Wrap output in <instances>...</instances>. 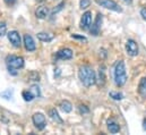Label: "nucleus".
Returning a JSON list of instances; mask_svg holds the SVG:
<instances>
[{"label": "nucleus", "mask_w": 146, "mask_h": 135, "mask_svg": "<svg viewBox=\"0 0 146 135\" xmlns=\"http://www.w3.org/2000/svg\"><path fill=\"white\" fill-rule=\"evenodd\" d=\"M141 16L143 17L144 21H146V8H143V9L141 10Z\"/></svg>", "instance_id": "c85d7f7f"}, {"label": "nucleus", "mask_w": 146, "mask_h": 135, "mask_svg": "<svg viewBox=\"0 0 146 135\" xmlns=\"http://www.w3.org/2000/svg\"><path fill=\"white\" fill-rule=\"evenodd\" d=\"M48 15H49V8L46 6H38L35 10V16L40 19L46 18Z\"/></svg>", "instance_id": "ddd939ff"}, {"label": "nucleus", "mask_w": 146, "mask_h": 135, "mask_svg": "<svg viewBox=\"0 0 146 135\" xmlns=\"http://www.w3.org/2000/svg\"><path fill=\"white\" fill-rule=\"evenodd\" d=\"M96 82H98V85L99 86H103L107 82V76H106V66H101L99 68V76L96 78Z\"/></svg>", "instance_id": "f8f14e48"}, {"label": "nucleus", "mask_w": 146, "mask_h": 135, "mask_svg": "<svg viewBox=\"0 0 146 135\" xmlns=\"http://www.w3.org/2000/svg\"><path fill=\"white\" fill-rule=\"evenodd\" d=\"M138 92L142 97H146V77H143L139 82V85H138Z\"/></svg>", "instance_id": "a211bd4d"}, {"label": "nucleus", "mask_w": 146, "mask_h": 135, "mask_svg": "<svg viewBox=\"0 0 146 135\" xmlns=\"http://www.w3.org/2000/svg\"><path fill=\"white\" fill-rule=\"evenodd\" d=\"M24 47H25V49L27 50V51H30V52H32V51H35V49H36V44H35V41H34V39L32 37V35H30V34H25L24 35Z\"/></svg>", "instance_id": "9b49d317"}, {"label": "nucleus", "mask_w": 146, "mask_h": 135, "mask_svg": "<svg viewBox=\"0 0 146 135\" xmlns=\"http://www.w3.org/2000/svg\"><path fill=\"white\" fill-rule=\"evenodd\" d=\"M92 26V13L91 11H85L82 16V19H80V29L83 31H87L90 30Z\"/></svg>", "instance_id": "423d86ee"}, {"label": "nucleus", "mask_w": 146, "mask_h": 135, "mask_svg": "<svg viewBox=\"0 0 146 135\" xmlns=\"http://www.w3.org/2000/svg\"><path fill=\"white\" fill-rule=\"evenodd\" d=\"M6 65H7V69L8 73L10 75L16 76L18 74V70L21 68L24 67L25 63H24V58L19 57V56H15V55H10L6 57Z\"/></svg>", "instance_id": "f03ea898"}, {"label": "nucleus", "mask_w": 146, "mask_h": 135, "mask_svg": "<svg viewBox=\"0 0 146 135\" xmlns=\"http://www.w3.org/2000/svg\"><path fill=\"white\" fill-rule=\"evenodd\" d=\"M143 130H144V131H146V118H144V119H143Z\"/></svg>", "instance_id": "7c9ffc66"}, {"label": "nucleus", "mask_w": 146, "mask_h": 135, "mask_svg": "<svg viewBox=\"0 0 146 135\" xmlns=\"http://www.w3.org/2000/svg\"><path fill=\"white\" fill-rule=\"evenodd\" d=\"M7 33V25L6 23H0V36H3L5 34Z\"/></svg>", "instance_id": "393cba45"}, {"label": "nucleus", "mask_w": 146, "mask_h": 135, "mask_svg": "<svg viewBox=\"0 0 146 135\" xmlns=\"http://www.w3.org/2000/svg\"><path fill=\"white\" fill-rule=\"evenodd\" d=\"M78 77H79L80 82L83 83V85L86 88H91L92 85H94L96 83V74H95L94 69L88 65H84V66L79 67Z\"/></svg>", "instance_id": "f257e3e1"}, {"label": "nucleus", "mask_w": 146, "mask_h": 135, "mask_svg": "<svg viewBox=\"0 0 146 135\" xmlns=\"http://www.w3.org/2000/svg\"><path fill=\"white\" fill-rule=\"evenodd\" d=\"M90 5H91V0H80L79 1L80 9H86V8L90 7Z\"/></svg>", "instance_id": "b1692460"}, {"label": "nucleus", "mask_w": 146, "mask_h": 135, "mask_svg": "<svg viewBox=\"0 0 146 135\" xmlns=\"http://www.w3.org/2000/svg\"><path fill=\"white\" fill-rule=\"evenodd\" d=\"M29 78L30 81H34V82H38L40 81V74L37 72H31L29 74Z\"/></svg>", "instance_id": "4be33fe9"}, {"label": "nucleus", "mask_w": 146, "mask_h": 135, "mask_svg": "<svg viewBox=\"0 0 146 135\" xmlns=\"http://www.w3.org/2000/svg\"><path fill=\"white\" fill-rule=\"evenodd\" d=\"M37 39L40 41H43V42H50L53 40V35L46 33V32H40V33H37Z\"/></svg>", "instance_id": "f3484780"}, {"label": "nucleus", "mask_w": 146, "mask_h": 135, "mask_svg": "<svg viewBox=\"0 0 146 135\" xmlns=\"http://www.w3.org/2000/svg\"><path fill=\"white\" fill-rule=\"evenodd\" d=\"M79 111H80V114H87V112L90 111V109H88L86 106L80 104V106H79Z\"/></svg>", "instance_id": "cd10ccee"}, {"label": "nucleus", "mask_w": 146, "mask_h": 135, "mask_svg": "<svg viewBox=\"0 0 146 135\" xmlns=\"http://www.w3.org/2000/svg\"><path fill=\"white\" fill-rule=\"evenodd\" d=\"M114 83L117 86H123L127 82V73H126V66L122 60L118 61L114 67Z\"/></svg>", "instance_id": "7ed1b4c3"}, {"label": "nucleus", "mask_w": 146, "mask_h": 135, "mask_svg": "<svg viewBox=\"0 0 146 135\" xmlns=\"http://www.w3.org/2000/svg\"><path fill=\"white\" fill-rule=\"evenodd\" d=\"M7 37L9 40V42L11 43L13 47L15 48H19L22 44V40H21V35L17 31H10L7 33Z\"/></svg>", "instance_id": "1a4fd4ad"}, {"label": "nucleus", "mask_w": 146, "mask_h": 135, "mask_svg": "<svg viewBox=\"0 0 146 135\" xmlns=\"http://www.w3.org/2000/svg\"><path fill=\"white\" fill-rule=\"evenodd\" d=\"M5 2H6V5H8V6H13L15 2H16V0H3Z\"/></svg>", "instance_id": "c756f323"}, {"label": "nucleus", "mask_w": 146, "mask_h": 135, "mask_svg": "<svg viewBox=\"0 0 146 135\" xmlns=\"http://www.w3.org/2000/svg\"><path fill=\"white\" fill-rule=\"evenodd\" d=\"M30 91L34 94V97L35 98H38V97H41V90H40V86L36 85V84H33V85H31V88H30Z\"/></svg>", "instance_id": "aec40b11"}, {"label": "nucleus", "mask_w": 146, "mask_h": 135, "mask_svg": "<svg viewBox=\"0 0 146 135\" xmlns=\"http://www.w3.org/2000/svg\"><path fill=\"white\" fill-rule=\"evenodd\" d=\"M109 97L110 98H112L113 100H117V101H119V100H122L123 99V94L122 93H120V92H110L109 93Z\"/></svg>", "instance_id": "412c9836"}, {"label": "nucleus", "mask_w": 146, "mask_h": 135, "mask_svg": "<svg viewBox=\"0 0 146 135\" xmlns=\"http://www.w3.org/2000/svg\"><path fill=\"white\" fill-rule=\"evenodd\" d=\"M49 116H50L51 119L54 120L56 123H59V124H62V123H64L62 118L59 116V114H58V111H57L56 109H50V110H49Z\"/></svg>", "instance_id": "2eb2a0df"}, {"label": "nucleus", "mask_w": 146, "mask_h": 135, "mask_svg": "<svg viewBox=\"0 0 146 135\" xmlns=\"http://www.w3.org/2000/svg\"><path fill=\"white\" fill-rule=\"evenodd\" d=\"M102 21H103V17H102V14H98L94 23L92 24L91 29H90V32L92 35L94 36H98L100 31H101V25H102Z\"/></svg>", "instance_id": "6e6552de"}, {"label": "nucleus", "mask_w": 146, "mask_h": 135, "mask_svg": "<svg viewBox=\"0 0 146 135\" xmlns=\"http://www.w3.org/2000/svg\"><path fill=\"white\" fill-rule=\"evenodd\" d=\"M22 97H23V99H24L26 102H31V101H33V100L35 99L34 94H33V93H32L30 90H29V91H23Z\"/></svg>", "instance_id": "6ab92c4d"}, {"label": "nucleus", "mask_w": 146, "mask_h": 135, "mask_svg": "<svg viewBox=\"0 0 146 135\" xmlns=\"http://www.w3.org/2000/svg\"><path fill=\"white\" fill-rule=\"evenodd\" d=\"M108 130H109L110 133H112V134H115V133H118L119 131H120V126H119V124L118 123H115L114 120H109L108 122Z\"/></svg>", "instance_id": "4468645a"}, {"label": "nucleus", "mask_w": 146, "mask_h": 135, "mask_svg": "<svg viewBox=\"0 0 146 135\" xmlns=\"http://www.w3.org/2000/svg\"><path fill=\"white\" fill-rule=\"evenodd\" d=\"M95 2L99 6H101V7L106 8V9H110L112 11H117V13H121L122 11V8L113 0H95Z\"/></svg>", "instance_id": "20e7f679"}, {"label": "nucleus", "mask_w": 146, "mask_h": 135, "mask_svg": "<svg viewBox=\"0 0 146 135\" xmlns=\"http://www.w3.org/2000/svg\"><path fill=\"white\" fill-rule=\"evenodd\" d=\"M123 1H125V2H127V3H129V5L133 2V0H123Z\"/></svg>", "instance_id": "2f4dec72"}, {"label": "nucleus", "mask_w": 146, "mask_h": 135, "mask_svg": "<svg viewBox=\"0 0 146 135\" xmlns=\"http://www.w3.org/2000/svg\"><path fill=\"white\" fill-rule=\"evenodd\" d=\"M74 56L73 50L69 49V48H62L60 49L57 55H56V58L57 59H60V60H68V59H72Z\"/></svg>", "instance_id": "9d476101"}, {"label": "nucleus", "mask_w": 146, "mask_h": 135, "mask_svg": "<svg viewBox=\"0 0 146 135\" xmlns=\"http://www.w3.org/2000/svg\"><path fill=\"white\" fill-rule=\"evenodd\" d=\"M72 37L73 39H76V40H79L82 42H87V39L83 35H78V34H72Z\"/></svg>", "instance_id": "a878e982"}, {"label": "nucleus", "mask_w": 146, "mask_h": 135, "mask_svg": "<svg viewBox=\"0 0 146 135\" xmlns=\"http://www.w3.org/2000/svg\"><path fill=\"white\" fill-rule=\"evenodd\" d=\"M64 6H65V2H61L60 5H58V6H57V8H54V9L52 10V15H54V14H57L59 10H61Z\"/></svg>", "instance_id": "bb28decb"}, {"label": "nucleus", "mask_w": 146, "mask_h": 135, "mask_svg": "<svg viewBox=\"0 0 146 135\" xmlns=\"http://www.w3.org/2000/svg\"><path fill=\"white\" fill-rule=\"evenodd\" d=\"M0 96H1L2 98H5V99L9 100V99L13 97V90H6V91L1 92V93H0Z\"/></svg>", "instance_id": "5701e85b"}, {"label": "nucleus", "mask_w": 146, "mask_h": 135, "mask_svg": "<svg viewBox=\"0 0 146 135\" xmlns=\"http://www.w3.org/2000/svg\"><path fill=\"white\" fill-rule=\"evenodd\" d=\"M32 120H33V124L34 126L36 127L38 131H43L46 126V119H45V116L41 112H35L33 116H32Z\"/></svg>", "instance_id": "39448f33"}, {"label": "nucleus", "mask_w": 146, "mask_h": 135, "mask_svg": "<svg viewBox=\"0 0 146 135\" xmlns=\"http://www.w3.org/2000/svg\"><path fill=\"white\" fill-rule=\"evenodd\" d=\"M126 51L130 57H136L138 55V44L135 40L129 39L126 42Z\"/></svg>", "instance_id": "0eeeda50"}, {"label": "nucleus", "mask_w": 146, "mask_h": 135, "mask_svg": "<svg viewBox=\"0 0 146 135\" xmlns=\"http://www.w3.org/2000/svg\"><path fill=\"white\" fill-rule=\"evenodd\" d=\"M59 107H60V109H61L64 112H67V114L73 110V104L68 101V100H62V101L60 102Z\"/></svg>", "instance_id": "dca6fc26"}]
</instances>
